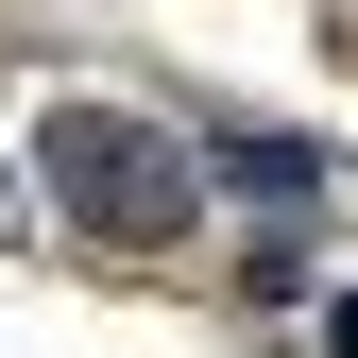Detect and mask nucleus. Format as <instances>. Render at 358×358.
<instances>
[{
  "instance_id": "f257e3e1",
  "label": "nucleus",
  "mask_w": 358,
  "mask_h": 358,
  "mask_svg": "<svg viewBox=\"0 0 358 358\" xmlns=\"http://www.w3.org/2000/svg\"><path fill=\"white\" fill-rule=\"evenodd\" d=\"M34 171L69 188V222H85V239H171V222L205 205L188 137H171V120H120V103H69L52 137H34Z\"/></svg>"
},
{
  "instance_id": "f03ea898",
  "label": "nucleus",
  "mask_w": 358,
  "mask_h": 358,
  "mask_svg": "<svg viewBox=\"0 0 358 358\" xmlns=\"http://www.w3.org/2000/svg\"><path fill=\"white\" fill-rule=\"evenodd\" d=\"M222 171H239L256 205H307V171H324V154H307V137H222Z\"/></svg>"
},
{
  "instance_id": "7ed1b4c3",
  "label": "nucleus",
  "mask_w": 358,
  "mask_h": 358,
  "mask_svg": "<svg viewBox=\"0 0 358 358\" xmlns=\"http://www.w3.org/2000/svg\"><path fill=\"white\" fill-rule=\"evenodd\" d=\"M324 358H358V290H341V307H324Z\"/></svg>"
}]
</instances>
